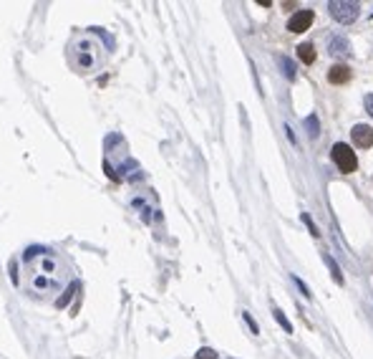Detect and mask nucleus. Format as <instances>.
I'll return each mask as SVG.
<instances>
[{
	"mask_svg": "<svg viewBox=\"0 0 373 359\" xmlns=\"http://www.w3.org/2000/svg\"><path fill=\"white\" fill-rule=\"evenodd\" d=\"M331 157H333L336 167L343 175H350V172L358 170V157H356V152H353V147H350V144H343V142L333 144Z\"/></svg>",
	"mask_w": 373,
	"mask_h": 359,
	"instance_id": "f257e3e1",
	"label": "nucleus"
},
{
	"mask_svg": "<svg viewBox=\"0 0 373 359\" xmlns=\"http://www.w3.org/2000/svg\"><path fill=\"white\" fill-rule=\"evenodd\" d=\"M328 10H331V15L338 20V23L348 26V23H353V20L358 18L361 5L350 3V0H331V3H328Z\"/></svg>",
	"mask_w": 373,
	"mask_h": 359,
	"instance_id": "f03ea898",
	"label": "nucleus"
},
{
	"mask_svg": "<svg viewBox=\"0 0 373 359\" xmlns=\"http://www.w3.org/2000/svg\"><path fill=\"white\" fill-rule=\"evenodd\" d=\"M313 10H298L293 13V18L288 20V31L290 33H305L310 26H313Z\"/></svg>",
	"mask_w": 373,
	"mask_h": 359,
	"instance_id": "7ed1b4c3",
	"label": "nucleus"
},
{
	"mask_svg": "<svg viewBox=\"0 0 373 359\" xmlns=\"http://www.w3.org/2000/svg\"><path fill=\"white\" fill-rule=\"evenodd\" d=\"M350 134H353V144L361 147V150L373 147V126H368V124H356Z\"/></svg>",
	"mask_w": 373,
	"mask_h": 359,
	"instance_id": "20e7f679",
	"label": "nucleus"
},
{
	"mask_svg": "<svg viewBox=\"0 0 373 359\" xmlns=\"http://www.w3.org/2000/svg\"><path fill=\"white\" fill-rule=\"evenodd\" d=\"M328 53L336 58H348L350 56V43L345 36H331L328 38Z\"/></svg>",
	"mask_w": 373,
	"mask_h": 359,
	"instance_id": "39448f33",
	"label": "nucleus"
},
{
	"mask_svg": "<svg viewBox=\"0 0 373 359\" xmlns=\"http://www.w3.org/2000/svg\"><path fill=\"white\" fill-rule=\"evenodd\" d=\"M328 81L331 83H348L350 81V69L338 63V66H331L328 69Z\"/></svg>",
	"mask_w": 373,
	"mask_h": 359,
	"instance_id": "423d86ee",
	"label": "nucleus"
},
{
	"mask_svg": "<svg viewBox=\"0 0 373 359\" xmlns=\"http://www.w3.org/2000/svg\"><path fill=\"white\" fill-rule=\"evenodd\" d=\"M38 256H53V248H48V245H28V248L23 250V256H20V261L31 263V261L38 258Z\"/></svg>",
	"mask_w": 373,
	"mask_h": 359,
	"instance_id": "0eeeda50",
	"label": "nucleus"
},
{
	"mask_svg": "<svg viewBox=\"0 0 373 359\" xmlns=\"http://www.w3.org/2000/svg\"><path fill=\"white\" fill-rule=\"evenodd\" d=\"M315 46L313 43H300L298 46V58L303 61V63H315Z\"/></svg>",
	"mask_w": 373,
	"mask_h": 359,
	"instance_id": "6e6552de",
	"label": "nucleus"
},
{
	"mask_svg": "<svg viewBox=\"0 0 373 359\" xmlns=\"http://www.w3.org/2000/svg\"><path fill=\"white\" fill-rule=\"evenodd\" d=\"M76 291H78V281H71V283H68V288L63 291V296L56 301V309H66V306H68V301L73 299V293H76Z\"/></svg>",
	"mask_w": 373,
	"mask_h": 359,
	"instance_id": "1a4fd4ad",
	"label": "nucleus"
},
{
	"mask_svg": "<svg viewBox=\"0 0 373 359\" xmlns=\"http://www.w3.org/2000/svg\"><path fill=\"white\" fill-rule=\"evenodd\" d=\"M280 61V69H282V74H285V79H295V74H298V69H295V63H293V58H288V56H280L277 58Z\"/></svg>",
	"mask_w": 373,
	"mask_h": 359,
	"instance_id": "9d476101",
	"label": "nucleus"
},
{
	"mask_svg": "<svg viewBox=\"0 0 373 359\" xmlns=\"http://www.w3.org/2000/svg\"><path fill=\"white\" fill-rule=\"evenodd\" d=\"M323 261H325V266L331 268V273H333V279H336V283H343V273H340V268H338V263L328 256V253H323Z\"/></svg>",
	"mask_w": 373,
	"mask_h": 359,
	"instance_id": "9b49d317",
	"label": "nucleus"
},
{
	"mask_svg": "<svg viewBox=\"0 0 373 359\" xmlns=\"http://www.w3.org/2000/svg\"><path fill=\"white\" fill-rule=\"evenodd\" d=\"M305 129H308V134H310V137H318V134H320V121H318V117H315V114L305 117Z\"/></svg>",
	"mask_w": 373,
	"mask_h": 359,
	"instance_id": "f8f14e48",
	"label": "nucleus"
},
{
	"mask_svg": "<svg viewBox=\"0 0 373 359\" xmlns=\"http://www.w3.org/2000/svg\"><path fill=\"white\" fill-rule=\"evenodd\" d=\"M272 316H275V321H277V324H280L285 331H288V334H293V324L288 321V316L282 314V309H277V306H275V309H272Z\"/></svg>",
	"mask_w": 373,
	"mask_h": 359,
	"instance_id": "ddd939ff",
	"label": "nucleus"
},
{
	"mask_svg": "<svg viewBox=\"0 0 373 359\" xmlns=\"http://www.w3.org/2000/svg\"><path fill=\"white\" fill-rule=\"evenodd\" d=\"M91 33L106 40V48H108V51H111V48H114V38H111V36H108V33L103 31V28H91Z\"/></svg>",
	"mask_w": 373,
	"mask_h": 359,
	"instance_id": "4468645a",
	"label": "nucleus"
},
{
	"mask_svg": "<svg viewBox=\"0 0 373 359\" xmlns=\"http://www.w3.org/2000/svg\"><path fill=\"white\" fill-rule=\"evenodd\" d=\"M129 170H139L136 160H126V162L119 167V172H121V175H119V180H121V177H126V175H129Z\"/></svg>",
	"mask_w": 373,
	"mask_h": 359,
	"instance_id": "2eb2a0df",
	"label": "nucleus"
},
{
	"mask_svg": "<svg viewBox=\"0 0 373 359\" xmlns=\"http://www.w3.org/2000/svg\"><path fill=\"white\" fill-rule=\"evenodd\" d=\"M51 286H53V281L46 279V276H35V279H33V288H40V291H43V288H51Z\"/></svg>",
	"mask_w": 373,
	"mask_h": 359,
	"instance_id": "dca6fc26",
	"label": "nucleus"
},
{
	"mask_svg": "<svg viewBox=\"0 0 373 359\" xmlns=\"http://www.w3.org/2000/svg\"><path fill=\"white\" fill-rule=\"evenodd\" d=\"M103 172H106V177L111 180V182H119V175L114 172V167H111V162H108L106 157H103Z\"/></svg>",
	"mask_w": 373,
	"mask_h": 359,
	"instance_id": "f3484780",
	"label": "nucleus"
},
{
	"mask_svg": "<svg viewBox=\"0 0 373 359\" xmlns=\"http://www.w3.org/2000/svg\"><path fill=\"white\" fill-rule=\"evenodd\" d=\"M194 357H197V359H217V352H214V349H209V347H202Z\"/></svg>",
	"mask_w": 373,
	"mask_h": 359,
	"instance_id": "a211bd4d",
	"label": "nucleus"
},
{
	"mask_svg": "<svg viewBox=\"0 0 373 359\" xmlns=\"http://www.w3.org/2000/svg\"><path fill=\"white\" fill-rule=\"evenodd\" d=\"M78 63H81L83 69H91V66H94V56H91V53H83V51H81V53H78Z\"/></svg>",
	"mask_w": 373,
	"mask_h": 359,
	"instance_id": "6ab92c4d",
	"label": "nucleus"
},
{
	"mask_svg": "<svg viewBox=\"0 0 373 359\" xmlns=\"http://www.w3.org/2000/svg\"><path fill=\"white\" fill-rule=\"evenodd\" d=\"M242 319L247 321V326L252 329V334H260V326H257V321H255L252 316H250V311H242Z\"/></svg>",
	"mask_w": 373,
	"mask_h": 359,
	"instance_id": "aec40b11",
	"label": "nucleus"
},
{
	"mask_svg": "<svg viewBox=\"0 0 373 359\" xmlns=\"http://www.w3.org/2000/svg\"><path fill=\"white\" fill-rule=\"evenodd\" d=\"M293 281H295V286L300 288V293H303V296H305V299H310V296H313V293H310V288H308V286H305V283H303V281H300L298 276H293Z\"/></svg>",
	"mask_w": 373,
	"mask_h": 359,
	"instance_id": "412c9836",
	"label": "nucleus"
},
{
	"mask_svg": "<svg viewBox=\"0 0 373 359\" xmlns=\"http://www.w3.org/2000/svg\"><path fill=\"white\" fill-rule=\"evenodd\" d=\"M300 218H303V223H305V225H308V230H310L313 236H320V233H318V228H315V223L310 220V215H308V213H303Z\"/></svg>",
	"mask_w": 373,
	"mask_h": 359,
	"instance_id": "4be33fe9",
	"label": "nucleus"
},
{
	"mask_svg": "<svg viewBox=\"0 0 373 359\" xmlns=\"http://www.w3.org/2000/svg\"><path fill=\"white\" fill-rule=\"evenodd\" d=\"M363 107H366L368 117H373V94H366V99H363Z\"/></svg>",
	"mask_w": 373,
	"mask_h": 359,
	"instance_id": "5701e85b",
	"label": "nucleus"
},
{
	"mask_svg": "<svg viewBox=\"0 0 373 359\" xmlns=\"http://www.w3.org/2000/svg\"><path fill=\"white\" fill-rule=\"evenodd\" d=\"M151 213H154V210H149V205H144V207H141V220H144V223H151Z\"/></svg>",
	"mask_w": 373,
	"mask_h": 359,
	"instance_id": "b1692460",
	"label": "nucleus"
},
{
	"mask_svg": "<svg viewBox=\"0 0 373 359\" xmlns=\"http://www.w3.org/2000/svg\"><path fill=\"white\" fill-rule=\"evenodd\" d=\"M119 142H121V137H119V134H111V137L106 139V150H111V147H114V144H119Z\"/></svg>",
	"mask_w": 373,
	"mask_h": 359,
	"instance_id": "393cba45",
	"label": "nucleus"
},
{
	"mask_svg": "<svg viewBox=\"0 0 373 359\" xmlns=\"http://www.w3.org/2000/svg\"><path fill=\"white\" fill-rule=\"evenodd\" d=\"M146 205V200L144 198H131V207H136V210H141Z\"/></svg>",
	"mask_w": 373,
	"mask_h": 359,
	"instance_id": "a878e982",
	"label": "nucleus"
},
{
	"mask_svg": "<svg viewBox=\"0 0 373 359\" xmlns=\"http://www.w3.org/2000/svg\"><path fill=\"white\" fill-rule=\"evenodd\" d=\"M43 271H46V273H53V271H56V263H53L51 258H46V261H43Z\"/></svg>",
	"mask_w": 373,
	"mask_h": 359,
	"instance_id": "bb28decb",
	"label": "nucleus"
}]
</instances>
